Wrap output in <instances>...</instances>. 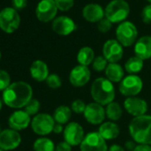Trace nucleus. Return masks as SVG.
Masks as SVG:
<instances>
[{
  "label": "nucleus",
  "instance_id": "obj_1",
  "mask_svg": "<svg viewBox=\"0 0 151 151\" xmlns=\"http://www.w3.org/2000/svg\"><path fill=\"white\" fill-rule=\"evenodd\" d=\"M33 89L31 86L23 81L14 82L3 92L4 103L14 109H21L33 99Z\"/></svg>",
  "mask_w": 151,
  "mask_h": 151
},
{
  "label": "nucleus",
  "instance_id": "obj_2",
  "mask_svg": "<svg viewBox=\"0 0 151 151\" xmlns=\"http://www.w3.org/2000/svg\"><path fill=\"white\" fill-rule=\"evenodd\" d=\"M129 132L136 143L151 146V115L133 117L129 124Z\"/></svg>",
  "mask_w": 151,
  "mask_h": 151
},
{
  "label": "nucleus",
  "instance_id": "obj_3",
  "mask_svg": "<svg viewBox=\"0 0 151 151\" xmlns=\"http://www.w3.org/2000/svg\"><path fill=\"white\" fill-rule=\"evenodd\" d=\"M90 93L94 102L102 106L111 103L116 97L114 85L106 78H96L91 86Z\"/></svg>",
  "mask_w": 151,
  "mask_h": 151
},
{
  "label": "nucleus",
  "instance_id": "obj_4",
  "mask_svg": "<svg viewBox=\"0 0 151 151\" xmlns=\"http://www.w3.org/2000/svg\"><path fill=\"white\" fill-rule=\"evenodd\" d=\"M130 14V6L125 0H112L105 8V17L112 23L123 22Z\"/></svg>",
  "mask_w": 151,
  "mask_h": 151
},
{
  "label": "nucleus",
  "instance_id": "obj_5",
  "mask_svg": "<svg viewBox=\"0 0 151 151\" xmlns=\"http://www.w3.org/2000/svg\"><path fill=\"white\" fill-rule=\"evenodd\" d=\"M116 40L124 47L132 45L137 41L138 29L136 26L128 21L121 22L116 30Z\"/></svg>",
  "mask_w": 151,
  "mask_h": 151
},
{
  "label": "nucleus",
  "instance_id": "obj_6",
  "mask_svg": "<svg viewBox=\"0 0 151 151\" xmlns=\"http://www.w3.org/2000/svg\"><path fill=\"white\" fill-rule=\"evenodd\" d=\"M20 23V14L14 7H6L0 12V28L6 33L14 32Z\"/></svg>",
  "mask_w": 151,
  "mask_h": 151
},
{
  "label": "nucleus",
  "instance_id": "obj_7",
  "mask_svg": "<svg viewBox=\"0 0 151 151\" xmlns=\"http://www.w3.org/2000/svg\"><path fill=\"white\" fill-rule=\"evenodd\" d=\"M143 88L142 79L138 75H128L119 83V92L125 97L137 96Z\"/></svg>",
  "mask_w": 151,
  "mask_h": 151
},
{
  "label": "nucleus",
  "instance_id": "obj_8",
  "mask_svg": "<svg viewBox=\"0 0 151 151\" xmlns=\"http://www.w3.org/2000/svg\"><path fill=\"white\" fill-rule=\"evenodd\" d=\"M55 121L52 116L47 113H39L31 120V128L33 132L41 136L48 135L52 132Z\"/></svg>",
  "mask_w": 151,
  "mask_h": 151
},
{
  "label": "nucleus",
  "instance_id": "obj_9",
  "mask_svg": "<svg viewBox=\"0 0 151 151\" xmlns=\"http://www.w3.org/2000/svg\"><path fill=\"white\" fill-rule=\"evenodd\" d=\"M85 136L84 128L77 122H69L66 124L63 131L64 140L72 147L80 146Z\"/></svg>",
  "mask_w": 151,
  "mask_h": 151
},
{
  "label": "nucleus",
  "instance_id": "obj_10",
  "mask_svg": "<svg viewBox=\"0 0 151 151\" xmlns=\"http://www.w3.org/2000/svg\"><path fill=\"white\" fill-rule=\"evenodd\" d=\"M106 140L98 132L87 133L80 144V151H108Z\"/></svg>",
  "mask_w": 151,
  "mask_h": 151
},
{
  "label": "nucleus",
  "instance_id": "obj_11",
  "mask_svg": "<svg viewBox=\"0 0 151 151\" xmlns=\"http://www.w3.org/2000/svg\"><path fill=\"white\" fill-rule=\"evenodd\" d=\"M91 79V70L88 67L77 65L74 67L68 76L69 83L74 87H83Z\"/></svg>",
  "mask_w": 151,
  "mask_h": 151
},
{
  "label": "nucleus",
  "instance_id": "obj_12",
  "mask_svg": "<svg viewBox=\"0 0 151 151\" xmlns=\"http://www.w3.org/2000/svg\"><path fill=\"white\" fill-rule=\"evenodd\" d=\"M83 115L85 119L89 124L93 125H101L102 123H104L106 118L105 108L96 102H91L87 104Z\"/></svg>",
  "mask_w": 151,
  "mask_h": 151
},
{
  "label": "nucleus",
  "instance_id": "obj_13",
  "mask_svg": "<svg viewBox=\"0 0 151 151\" xmlns=\"http://www.w3.org/2000/svg\"><path fill=\"white\" fill-rule=\"evenodd\" d=\"M22 142L19 132L13 129H5L0 132V148L9 151L17 148Z\"/></svg>",
  "mask_w": 151,
  "mask_h": 151
},
{
  "label": "nucleus",
  "instance_id": "obj_14",
  "mask_svg": "<svg viewBox=\"0 0 151 151\" xmlns=\"http://www.w3.org/2000/svg\"><path fill=\"white\" fill-rule=\"evenodd\" d=\"M102 52L109 63H117L123 58L124 48L117 40L109 39L103 45Z\"/></svg>",
  "mask_w": 151,
  "mask_h": 151
},
{
  "label": "nucleus",
  "instance_id": "obj_15",
  "mask_svg": "<svg viewBox=\"0 0 151 151\" xmlns=\"http://www.w3.org/2000/svg\"><path fill=\"white\" fill-rule=\"evenodd\" d=\"M57 11L54 0H41L36 8V15L40 22H48L55 18Z\"/></svg>",
  "mask_w": 151,
  "mask_h": 151
},
{
  "label": "nucleus",
  "instance_id": "obj_16",
  "mask_svg": "<svg viewBox=\"0 0 151 151\" xmlns=\"http://www.w3.org/2000/svg\"><path fill=\"white\" fill-rule=\"evenodd\" d=\"M124 108L131 116L138 117L146 115L148 106L144 99L135 96L126 98L124 101Z\"/></svg>",
  "mask_w": 151,
  "mask_h": 151
},
{
  "label": "nucleus",
  "instance_id": "obj_17",
  "mask_svg": "<svg viewBox=\"0 0 151 151\" xmlns=\"http://www.w3.org/2000/svg\"><path fill=\"white\" fill-rule=\"evenodd\" d=\"M31 116L25 111L18 109L14 111L8 118V124L10 129L14 131H22L31 124Z\"/></svg>",
  "mask_w": 151,
  "mask_h": 151
},
{
  "label": "nucleus",
  "instance_id": "obj_18",
  "mask_svg": "<svg viewBox=\"0 0 151 151\" xmlns=\"http://www.w3.org/2000/svg\"><path fill=\"white\" fill-rule=\"evenodd\" d=\"M52 30L60 36H68L77 29L75 22L68 16H59L52 22Z\"/></svg>",
  "mask_w": 151,
  "mask_h": 151
},
{
  "label": "nucleus",
  "instance_id": "obj_19",
  "mask_svg": "<svg viewBox=\"0 0 151 151\" xmlns=\"http://www.w3.org/2000/svg\"><path fill=\"white\" fill-rule=\"evenodd\" d=\"M29 73L31 78L37 82L46 81L50 75L47 64L41 60H36L32 62L29 68Z\"/></svg>",
  "mask_w": 151,
  "mask_h": 151
},
{
  "label": "nucleus",
  "instance_id": "obj_20",
  "mask_svg": "<svg viewBox=\"0 0 151 151\" xmlns=\"http://www.w3.org/2000/svg\"><path fill=\"white\" fill-rule=\"evenodd\" d=\"M135 55L142 60L151 58V36H144L139 38L134 45Z\"/></svg>",
  "mask_w": 151,
  "mask_h": 151
},
{
  "label": "nucleus",
  "instance_id": "obj_21",
  "mask_svg": "<svg viewBox=\"0 0 151 151\" xmlns=\"http://www.w3.org/2000/svg\"><path fill=\"white\" fill-rule=\"evenodd\" d=\"M83 16L87 22H99L105 17V10L99 4L91 3L84 7Z\"/></svg>",
  "mask_w": 151,
  "mask_h": 151
},
{
  "label": "nucleus",
  "instance_id": "obj_22",
  "mask_svg": "<svg viewBox=\"0 0 151 151\" xmlns=\"http://www.w3.org/2000/svg\"><path fill=\"white\" fill-rule=\"evenodd\" d=\"M98 132L105 140H112L119 136L120 128L116 123L109 121L104 122L100 125Z\"/></svg>",
  "mask_w": 151,
  "mask_h": 151
},
{
  "label": "nucleus",
  "instance_id": "obj_23",
  "mask_svg": "<svg viewBox=\"0 0 151 151\" xmlns=\"http://www.w3.org/2000/svg\"><path fill=\"white\" fill-rule=\"evenodd\" d=\"M106 78L114 83H120L124 78V70L118 63H109L105 69Z\"/></svg>",
  "mask_w": 151,
  "mask_h": 151
},
{
  "label": "nucleus",
  "instance_id": "obj_24",
  "mask_svg": "<svg viewBox=\"0 0 151 151\" xmlns=\"http://www.w3.org/2000/svg\"><path fill=\"white\" fill-rule=\"evenodd\" d=\"M72 116V110L70 107L66 105H60L57 107L53 112L52 117L57 124H60L62 125L68 124Z\"/></svg>",
  "mask_w": 151,
  "mask_h": 151
},
{
  "label": "nucleus",
  "instance_id": "obj_25",
  "mask_svg": "<svg viewBox=\"0 0 151 151\" xmlns=\"http://www.w3.org/2000/svg\"><path fill=\"white\" fill-rule=\"evenodd\" d=\"M95 59V54L93 50L89 46H84L82 47L77 55V60L79 63V65L86 66L88 67L93 63V61Z\"/></svg>",
  "mask_w": 151,
  "mask_h": 151
},
{
  "label": "nucleus",
  "instance_id": "obj_26",
  "mask_svg": "<svg viewBox=\"0 0 151 151\" xmlns=\"http://www.w3.org/2000/svg\"><path fill=\"white\" fill-rule=\"evenodd\" d=\"M143 61L144 60H142L140 58L137 57L136 55L132 56L126 60L124 64V69L126 72L129 73V75H137L143 68V65H144Z\"/></svg>",
  "mask_w": 151,
  "mask_h": 151
},
{
  "label": "nucleus",
  "instance_id": "obj_27",
  "mask_svg": "<svg viewBox=\"0 0 151 151\" xmlns=\"http://www.w3.org/2000/svg\"><path fill=\"white\" fill-rule=\"evenodd\" d=\"M106 117H108L110 121L115 122L118 121L123 116V109L118 102L112 101L111 103L108 104L105 108Z\"/></svg>",
  "mask_w": 151,
  "mask_h": 151
},
{
  "label": "nucleus",
  "instance_id": "obj_28",
  "mask_svg": "<svg viewBox=\"0 0 151 151\" xmlns=\"http://www.w3.org/2000/svg\"><path fill=\"white\" fill-rule=\"evenodd\" d=\"M33 149L34 151H55V146L51 139L40 137L35 140Z\"/></svg>",
  "mask_w": 151,
  "mask_h": 151
},
{
  "label": "nucleus",
  "instance_id": "obj_29",
  "mask_svg": "<svg viewBox=\"0 0 151 151\" xmlns=\"http://www.w3.org/2000/svg\"><path fill=\"white\" fill-rule=\"evenodd\" d=\"M108 64H109L108 60L102 55V56L95 57L94 60L92 63V67H93V70H95L96 72H101V71H105Z\"/></svg>",
  "mask_w": 151,
  "mask_h": 151
},
{
  "label": "nucleus",
  "instance_id": "obj_30",
  "mask_svg": "<svg viewBox=\"0 0 151 151\" xmlns=\"http://www.w3.org/2000/svg\"><path fill=\"white\" fill-rule=\"evenodd\" d=\"M40 102L37 99H32L24 108V110L30 116H37L38 114V111L40 109Z\"/></svg>",
  "mask_w": 151,
  "mask_h": 151
},
{
  "label": "nucleus",
  "instance_id": "obj_31",
  "mask_svg": "<svg viewBox=\"0 0 151 151\" xmlns=\"http://www.w3.org/2000/svg\"><path fill=\"white\" fill-rule=\"evenodd\" d=\"M11 84V77L9 73L4 69H0V91L4 92Z\"/></svg>",
  "mask_w": 151,
  "mask_h": 151
},
{
  "label": "nucleus",
  "instance_id": "obj_32",
  "mask_svg": "<svg viewBox=\"0 0 151 151\" xmlns=\"http://www.w3.org/2000/svg\"><path fill=\"white\" fill-rule=\"evenodd\" d=\"M45 82L48 87L51 89H59L62 85L61 78L57 74H50Z\"/></svg>",
  "mask_w": 151,
  "mask_h": 151
},
{
  "label": "nucleus",
  "instance_id": "obj_33",
  "mask_svg": "<svg viewBox=\"0 0 151 151\" xmlns=\"http://www.w3.org/2000/svg\"><path fill=\"white\" fill-rule=\"evenodd\" d=\"M86 108V104L85 103L84 101H82L80 99L75 100L71 103V106H70L72 112H74L76 114H84Z\"/></svg>",
  "mask_w": 151,
  "mask_h": 151
},
{
  "label": "nucleus",
  "instance_id": "obj_34",
  "mask_svg": "<svg viewBox=\"0 0 151 151\" xmlns=\"http://www.w3.org/2000/svg\"><path fill=\"white\" fill-rule=\"evenodd\" d=\"M54 2L60 11H68L74 6V0H54Z\"/></svg>",
  "mask_w": 151,
  "mask_h": 151
},
{
  "label": "nucleus",
  "instance_id": "obj_35",
  "mask_svg": "<svg viewBox=\"0 0 151 151\" xmlns=\"http://www.w3.org/2000/svg\"><path fill=\"white\" fill-rule=\"evenodd\" d=\"M97 28L99 29V31H101V33H106L108 31H109L112 28V22L108 20L106 17H104L102 20H101L98 24H97Z\"/></svg>",
  "mask_w": 151,
  "mask_h": 151
},
{
  "label": "nucleus",
  "instance_id": "obj_36",
  "mask_svg": "<svg viewBox=\"0 0 151 151\" xmlns=\"http://www.w3.org/2000/svg\"><path fill=\"white\" fill-rule=\"evenodd\" d=\"M141 18H142V21L147 23V24H149L151 23V4L146 6L143 9H142V12H141Z\"/></svg>",
  "mask_w": 151,
  "mask_h": 151
},
{
  "label": "nucleus",
  "instance_id": "obj_37",
  "mask_svg": "<svg viewBox=\"0 0 151 151\" xmlns=\"http://www.w3.org/2000/svg\"><path fill=\"white\" fill-rule=\"evenodd\" d=\"M28 0H13V6L15 10H22L27 6Z\"/></svg>",
  "mask_w": 151,
  "mask_h": 151
},
{
  "label": "nucleus",
  "instance_id": "obj_38",
  "mask_svg": "<svg viewBox=\"0 0 151 151\" xmlns=\"http://www.w3.org/2000/svg\"><path fill=\"white\" fill-rule=\"evenodd\" d=\"M71 150H72V146H70L65 140L58 143V145L55 147V151H71Z\"/></svg>",
  "mask_w": 151,
  "mask_h": 151
},
{
  "label": "nucleus",
  "instance_id": "obj_39",
  "mask_svg": "<svg viewBox=\"0 0 151 151\" xmlns=\"http://www.w3.org/2000/svg\"><path fill=\"white\" fill-rule=\"evenodd\" d=\"M133 151H151V146L144 145V144H137Z\"/></svg>",
  "mask_w": 151,
  "mask_h": 151
},
{
  "label": "nucleus",
  "instance_id": "obj_40",
  "mask_svg": "<svg viewBox=\"0 0 151 151\" xmlns=\"http://www.w3.org/2000/svg\"><path fill=\"white\" fill-rule=\"evenodd\" d=\"M136 146H137V144L133 139L132 140H127L124 144L125 149L128 151H133V149L136 147Z\"/></svg>",
  "mask_w": 151,
  "mask_h": 151
},
{
  "label": "nucleus",
  "instance_id": "obj_41",
  "mask_svg": "<svg viewBox=\"0 0 151 151\" xmlns=\"http://www.w3.org/2000/svg\"><path fill=\"white\" fill-rule=\"evenodd\" d=\"M63 131H64L63 125L60 124L55 123V124H54V126H53L52 132H54V133H61V132H63Z\"/></svg>",
  "mask_w": 151,
  "mask_h": 151
},
{
  "label": "nucleus",
  "instance_id": "obj_42",
  "mask_svg": "<svg viewBox=\"0 0 151 151\" xmlns=\"http://www.w3.org/2000/svg\"><path fill=\"white\" fill-rule=\"evenodd\" d=\"M108 151H125V150L122 146H120L118 144H113L109 147Z\"/></svg>",
  "mask_w": 151,
  "mask_h": 151
},
{
  "label": "nucleus",
  "instance_id": "obj_43",
  "mask_svg": "<svg viewBox=\"0 0 151 151\" xmlns=\"http://www.w3.org/2000/svg\"><path fill=\"white\" fill-rule=\"evenodd\" d=\"M2 106H3V103H2V101L0 100V110H1V109H2Z\"/></svg>",
  "mask_w": 151,
  "mask_h": 151
},
{
  "label": "nucleus",
  "instance_id": "obj_44",
  "mask_svg": "<svg viewBox=\"0 0 151 151\" xmlns=\"http://www.w3.org/2000/svg\"><path fill=\"white\" fill-rule=\"evenodd\" d=\"M0 60H1V52H0Z\"/></svg>",
  "mask_w": 151,
  "mask_h": 151
},
{
  "label": "nucleus",
  "instance_id": "obj_45",
  "mask_svg": "<svg viewBox=\"0 0 151 151\" xmlns=\"http://www.w3.org/2000/svg\"><path fill=\"white\" fill-rule=\"evenodd\" d=\"M147 1H148V2H149L150 4H151V0H147Z\"/></svg>",
  "mask_w": 151,
  "mask_h": 151
},
{
  "label": "nucleus",
  "instance_id": "obj_46",
  "mask_svg": "<svg viewBox=\"0 0 151 151\" xmlns=\"http://www.w3.org/2000/svg\"><path fill=\"white\" fill-rule=\"evenodd\" d=\"M0 151H5V150H3V149H1V148H0Z\"/></svg>",
  "mask_w": 151,
  "mask_h": 151
},
{
  "label": "nucleus",
  "instance_id": "obj_47",
  "mask_svg": "<svg viewBox=\"0 0 151 151\" xmlns=\"http://www.w3.org/2000/svg\"><path fill=\"white\" fill-rule=\"evenodd\" d=\"M2 130H1V126H0V132H1Z\"/></svg>",
  "mask_w": 151,
  "mask_h": 151
}]
</instances>
